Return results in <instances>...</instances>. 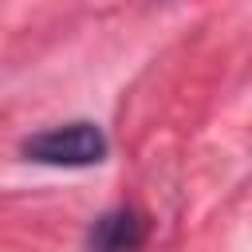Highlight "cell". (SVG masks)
Here are the masks:
<instances>
[{
  "label": "cell",
  "instance_id": "cell-2",
  "mask_svg": "<svg viewBox=\"0 0 252 252\" xmlns=\"http://www.w3.org/2000/svg\"><path fill=\"white\" fill-rule=\"evenodd\" d=\"M150 236V220L130 209V205H118V209H106L91 232H87V252H142Z\"/></svg>",
  "mask_w": 252,
  "mask_h": 252
},
{
  "label": "cell",
  "instance_id": "cell-1",
  "mask_svg": "<svg viewBox=\"0 0 252 252\" xmlns=\"http://www.w3.org/2000/svg\"><path fill=\"white\" fill-rule=\"evenodd\" d=\"M20 154L35 165H55V169H87V165H98L106 161L110 154V142L102 134L98 122H59V126H47L32 138H24Z\"/></svg>",
  "mask_w": 252,
  "mask_h": 252
}]
</instances>
